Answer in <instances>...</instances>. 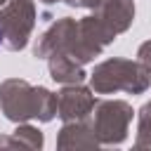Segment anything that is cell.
<instances>
[{"mask_svg": "<svg viewBox=\"0 0 151 151\" xmlns=\"http://www.w3.org/2000/svg\"><path fill=\"white\" fill-rule=\"evenodd\" d=\"M0 38H2V35H0Z\"/></svg>", "mask_w": 151, "mask_h": 151, "instance_id": "6da1fadb", "label": "cell"}]
</instances>
